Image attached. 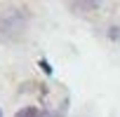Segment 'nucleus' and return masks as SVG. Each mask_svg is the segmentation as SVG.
<instances>
[{
  "label": "nucleus",
  "instance_id": "f03ea898",
  "mask_svg": "<svg viewBox=\"0 0 120 117\" xmlns=\"http://www.w3.org/2000/svg\"><path fill=\"white\" fill-rule=\"evenodd\" d=\"M0 117H3V110H0Z\"/></svg>",
  "mask_w": 120,
  "mask_h": 117
},
{
  "label": "nucleus",
  "instance_id": "f257e3e1",
  "mask_svg": "<svg viewBox=\"0 0 120 117\" xmlns=\"http://www.w3.org/2000/svg\"><path fill=\"white\" fill-rule=\"evenodd\" d=\"M14 117H45V115H42V112H40L38 108L28 105V108H21V110H19V112H17Z\"/></svg>",
  "mask_w": 120,
  "mask_h": 117
}]
</instances>
